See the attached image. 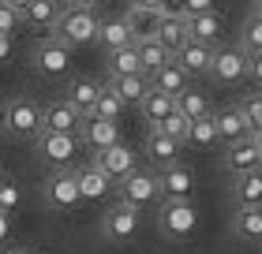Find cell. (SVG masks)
<instances>
[{
	"instance_id": "obj_1",
	"label": "cell",
	"mask_w": 262,
	"mask_h": 254,
	"mask_svg": "<svg viewBox=\"0 0 262 254\" xmlns=\"http://www.w3.org/2000/svg\"><path fill=\"white\" fill-rule=\"evenodd\" d=\"M98 11H90V4H71L64 8L60 22H56V41L75 49V45H86V41H98Z\"/></svg>"
},
{
	"instance_id": "obj_2",
	"label": "cell",
	"mask_w": 262,
	"mask_h": 254,
	"mask_svg": "<svg viewBox=\"0 0 262 254\" xmlns=\"http://www.w3.org/2000/svg\"><path fill=\"white\" fill-rule=\"evenodd\" d=\"M142 228V210L135 205H124V202H113L109 210L101 213V236L109 239V243H127V239H135Z\"/></svg>"
},
{
	"instance_id": "obj_3",
	"label": "cell",
	"mask_w": 262,
	"mask_h": 254,
	"mask_svg": "<svg viewBox=\"0 0 262 254\" xmlns=\"http://www.w3.org/2000/svg\"><path fill=\"white\" fill-rule=\"evenodd\" d=\"M158 228H161V236H169V239H187L199 228V210H195V202H161V210H158Z\"/></svg>"
},
{
	"instance_id": "obj_4",
	"label": "cell",
	"mask_w": 262,
	"mask_h": 254,
	"mask_svg": "<svg viewBox=\"0 0 262 254\" xmlns=\"http://www.w3.org/2000/svg\"><path fill=\"white\" fill-rule=\"evenodd\" d=\"M4 131L11 138H38L41 135V108L34 101H8L4 105Z\"/></svg>"
},
{
	"instance_id": "obj_5",
	"label": "cell",
	"mask_w": 262,
	"mask_h": 254,
	"mask_svg": "<svg viewBox=\"0 0 262 254\" xmlns=\"http://www.w3.org/2000/svg\"><path fill=\"white\" fill-rule=\"evenodd\" d=\"M206 75H213V82H221V86H232V82H240L247 75V56L236 45H213Z\"/></svg>"
},
{
	"instance_id": "obj_6",
	"label": "cell",
	"mask_w": 262,
	"mask_h": 254,
	"mask_svg": "<svg viewBox=\"0 0 262 254\" xmlns=\"http://www.w3.org/2000/svg\"><path fill=\"white\" fill-rule=\"evenodd\" d=\"M116 202H124V205H135V210H142V205H150V202H158V172H146V168H139V172H131L127 179H120L116 183Z\"/></svg>"
},
{
	"instance_id": "obj_7",
	"label": "cell",
	"mask_w": 262,
	"mask_h": 254,
	"mask_svg": "<svg viewBox=\"0 0 262 254\" xmlns=\"http://www.w3.org/2000/svg\"><path fill=\"white\" fill-rule=\"evenodd\" d=\"M94 168L105 172L113 183H120V179H127L131 172H139V153L131 150V146H124V142H116V146L94 153Z\"/></svg>"
},
{
	"instance_id": "obj_8",
	"label": "cell",
	"mask_w": 262,
	"mask_h": 254,
	"mask_svg": "<svg viewBox=\"0 0 262 254\" xmlns=\"http://www.w3.org/2000/svg\"><path fill=\"white\" fill-rule=\"evenodd\" d=\"M191 191H195V176L187 165H169L158 172V195L161 202H191Z\"/></svg>"
},
{
	"instance_id": "obj_9",
	"label": "cell",
	"mask_w": 262,
	"mask_h": 254,
	"mask_svg": "<svg viewBox=\"0 0 262 254\" xmlns=\"http://www.w3.org/2000/svg\"><path fill=\"white\" fill-rule=\"evenodd\" d=\"M41 198L49 210H75V205L82 202L79 198V183H75V172L71 168H64V172H53L49 179H45L41 187Z\"/></svg>"
},
{
	"instance_id": "obj_10",
	"label": "cell",
	"mask_w": 262,
	"mask_h": 254,
	"mask_svg": "<svg viewBox=\"0 0 262 254\" xmlns=\"http://www.w3.org/2000/svg\"><path fill=\"white\" fill-rule=\"evenodd\" d=\"M34 150H38L56 172H64V168L75 161V153H79V135H45L41 131V135L34 138Z\"/></svg>"
},
{
	"instance_id": "obj_11",
	"label": "cell",
	"mask_w": 262,
	"mask_h": 254,
	"mask_svg": "<svg viewBox=\"0 0 262 254\" xmlns=\"http://www.w3.org/2000/svg\"><path fill=\"white\" fill-rule=\"evenodd\" d=\"M82 124H86V120H82L64 98L41 108V131H45V135H79Z\"/></svg>"
},
{
	"instance_id": "obj_12",
	"label": "cell",
	"mask_w": 262,
	"mask_h": 254,
	"mask_svg": "<svg viewBox=\"0 0 262 254\" xmlns=\"http://www.w3.org/2000/svg\"><path fill=\"white\" fill-rule=\"evenodd\" d=\"M158 19H161V4H146V0H139V4H127V8H124V22H127L131 41H135V45L154 38Z\"/></svg>"
},
{
	"instance_id": "obj_13",
	"label": "cell",
	"mask_w": 262,
	"mask_h": 254,
	"mask_svg": "<svg viewBox=\"0 0 262 254\" xmlns=\"http://www.w3.org/2000/svg\"><path fill=\"white\" fill-rule=\"evenodd\" d=\"M221 165L229 168L232 176L258 172V168H262V157H258V146H255V135H247V138H240V142H232V146H225Z\"/></svg>"
},
{
	"instance_id": "obj_14",
	"label": "cell",
	"mask_w": 262,
	"mask_h": 254,
	"mask_svg": "<svg viewBox=\"0 0 262 254\" xmlns=\"http://www.w3.org/2000/svg\"><path fill=\"white\" fill-rule=\"evenodd\" d=\"M34 67H38L41 75H64L71 67V49L60 45L56 38H41L38 49H34Z\"/></svg>"
},
{
	"instance_id": "obj_15",
	"label": "cell",
	"mask_w": 262,
	"mask_h": 254,
	"mask_svg": "<svg viewBox=\"0 0 262 254\" xmlns=\"http://www.w3.org/2000/svg\"><path fill=\"white\" fill-rule=\"evenodd\" d=\"M19 22H30V27H56L64 15V4L56 0H15Z\"/></svg>"
},
{
	"instance_id": "obj_16",
	"label": "cell",
	"mask_w": 262,
	"mask_h": 254,
	"mask_svg": "<svg viewBox=\"0 0 262 254\" xmlns=\"http://www.w3.org/2000/svg\"><path fill=\"white\" fill-rule=\"evenodd\" d=\"M98 94H101V86L94 79H86V75H75V79H68V86H64V101L75 108V112L82 116V120H90V112H94V101H98Z\"/></svg>"
},
{
	"instance_id": "obj_17",
	"label": "cell",
	"mask_w": 262,
	"mask_h": 254,
	"mask_svg": "<svg viewBox=\"0 0 262 254\" xmlns=\"http://www.w3.org/2000/svg\"><path fill=\"white\" fill-rule=\"evenodd\" d=\"M98 45L105 53H120V49H127V45H135L124 15H101L98 19Z\"/></svg>"
},
{
	"instance_id": "obj_18",
	"label": "cell",
	"mask_w": 262,
	"mask_h": 254,
	"mask_svg": "<svg viewBox=\"0 0 262 254\" xmlns=\"http://www.w3.org/2000/svg\"><path fill=\"white\" fill-rule=\"evenodd\" d=\"M213 127H217V142H225V146H232V142H240V138L251 135L247 124H244L240 105H225L221 112H213Z\"/></svg>"
},
{
	"instance_id": "obj_19",
	"label": "cell",
	"mask_w": 262,
	"mask_h": 254,
	"mask_svg": "<svg viewBox=\"0 0 262 254\" xmlns=\"http://www.w3.org/2000/svg\"><path fill=\"white\" fill-rule=\"evenodd\" d=\"M154 41H158L165 53L176 56L187 45V22H184V15H161L158 30H154Z\"/></svg>"
},
{
	"instance_id": "obj_20",
	"label": "cell",
	"mask_w": 262,
	"mask_h": 254,
	"mask_svg": "<svg viewBox=\"0 0 262 254\" xmlns=\"http://www.w3.org/2000/svg\"><path fill=\"white\" fill-rule=\"evenodd\" d=\"M184 22H187V41L213 49V41H217V34H221V15H217V11H202V15H184Z\"/></svg>"
},
{
	"instance_id": "obj_21",
	"label": "cell",
	"mask_w": 262,
	"mask_h": 254,
	"mask_svg": "<svg viewBox=\"0 0 262 254\" xmlns=\"http://www.w3.org/2000/svg\"><path fill=\"white\" fill-rule=\"evenodd\" d=\"M232 202H236V210H255V205H262V168L258 172L232 176Z\"/></svg>"
},
{
	"instance_id": "obj_22",
	"label": "cell",
	"mask_w": 262,
	"mask_h": 254,
	"mask_svg": "<svg viewBox=\"0 0 262 254\" xmlns=\"http://www.w3.org/2000/svg\"><path fill=\"white\" fill-rule=\"evenodd\" d=\"M229 228L244 243H262V205H255V210H232Z\"/></svg>"
},
{
	"instance_id": "obj_23",
	"label": "cell",
	"mask_w": 262,
	"mask_h": 254,
	"mask_svg": "<svg viewBox=\"0 0 262 254\" xmlns=\"http://www.w3.org/2000/svg\"><path fill=\"white\" fill-rule=\"evenodd\" d=\"M79 138L86 142L94 153H101V150H109V146L120 142V127H116V124H101V120H86L82 131H79Z\"/></svg>"
},
{
	"instance_id": "obj_24",
	"label": "cell",
	"mask_w": 262,
	"mask_h": 254,
	"mask_svg": "<svg viewBox=\"0 0 262 254\" xmlns=\"http://www.w3.org/2000/svg\"><path fill=\"white\" fill-rule=\"evenodd\" d=\"M75 183H79V198H86V202H94V198H105L109 191L116 187L105 172H98L94 165H86V168H79L75 172Z\"/></svg>"
},
{
	"instance_id": "obj_25",
	"label": "cell",
	"mask_w": 262,
	"mask_h": 254,
	"mask_svg": "<svg viewBox=\"0 0 262 254\" xmlns=\"http://www.w3.org/2000/svg\"><path fill=\"white\" fill-rule=\"evenodd\" d=\"M210 53H213V49H206V45H195V41H187L184 49L172 56V64L180 67L187 79H191V75H206V71H210Z\"/></svg>"
},
{
	"instance_id": "obj_26",
	"label": "cell",
	"mask_w": 262,
	"mask_h": 254,
	"mask_svg": "<svg viewBox=\"0 0 262 254\" xmlns=\"http://www.w3.org/2000/svg\"><path fill=\"white\" fill-rule=\"evenodd\" d=\"M176 157H180V146H176L172 138H165L161 131H154V127H150V135H146V161H150V165H158V172H161V168L176 165Z\"/></svg>"
},
{
	"instance_id": "obj_27",
	"label": "cell",
	"mask_w": 262,
	"mask_h": 254,
	"mask_svg": "<svg viewBox=\"0 0 262 254\" xmlns=\"http://www.w3.org/2000/svg\"><path fill=\"white\" fill-rule=\"evenodd\" d=\"M105 86H109L116 98L124 101V108H127V105H139L150 94V79L146 75H124V79H109Z\"/></svg>"
},
{
	"instance_id": "obj_28",
	"label": "cell",
	"mask_w": 262,
	"mask_h": 254,
	"mask_svg": "<svg viewBox=\"0 0 262 254\" xmlns=\"http://www.w3.org/2000/svg\"><path fill=\"white\" fill-rule=\"evenodd\" d=\"M150 90H158V94H165V98L176 101L187 90V75L176 64H169V67H161V71H154V75H150Z\"/></svg>"
},
{
	"instance_id": "obj_29",
	"label": "cell",
	"mask_w": 262,
	"mask_h": 254,
	"mask_svg": "<svg viewBox=\"0 0 262 254\" xmlns=\"http://www.w3.org/2000/svg\"><path fill=\"white\" fill-rule=\"evenodd\" d=\"M135 53H139V67H142V75H146V79L154 75V71H161V67L172 64V53H165L154 38H150V41H139Z\"/></svg>"
},
{
	"instance_id": "obj_30",
	"label": "cell",
	"mask_w": 262,
	"mask_h": 254,
	"mask_svg": "<svg viewBox=\"0 0 262 254\" xmlns=\"http://www.w3.org/2000/svg\"><path fill=\"white\" fill-rule=\"evenodd\" d=\"M172 108H176V101H172V98H165V94H158V90H150L146 98L139 101V112L146 116V124H150V127H158L161 120L172 112Z\"/></svg>"
},
{
	"instance_id": "obj_31",
	"label": "cell",
	"mask_w": 262,
	"mask_h": 254,
	"mask_svg": "<svg viewBox=\"0 0 262 254\" xmlns=\"http://www.w3.org/2000/svg\"><path fill=\"white\" fill-rule=\"evenodd\" d=\"M120 116H124V101L116 98V94H113L109 86H101L98 101H94V112H90V120H101V124H116Z\"/></svg>"
},
{
	"instance_id": "obj_32",
	"label": "cell",
	"mask_w": 262,
	"mask_h": 254,
	"mask_svg": "<svg viewBox=\"0 0 262 254\" xmlns=\"http://www.w3.org/2000/svg\"><path fill=\"white\" fill-rule=\"evenodd\" d=\"M213 142H217V127H213V112L202 116V120H191V127H187V142L184 146H195V150H210Z\"/></svg>"
},
{
	"instance_id": "obj_33",
	"label": "cell",
	"mask_w": 262,
	"mask_h": 254,
	"mask_svg": "<svg viewBox=\"0 0 262 254\" xmlns=\"http://www.w3.org/2000/svg\"><path fill=\"white\" fill-rule=\"evenodd\" d=\"M124 75H142L135 45H127L120 53H109V79H124Z\"/></svg>"
},
{
	"instance_id": "obj_34",
	"label": "cell",
	"mask_w": 262,
	"mask_h": 254,
	"mask_svg": "<svg viewBox=\"0 0 262 254\" xmlns=\"http://www.w3.org/2000/svg\"><path fill=\"white\" fill-rule=\"evenodd\" d=\"M244 56H258L262 53V19H255V15H247L244 22H240V45H236Z\"/></svg>"
},
{
	"instance_id": "obj_35",
	"label": "cell",
	"mask_w": 262,
	"mask_h": 254,
	"mask_svg": "<svg viewBox=\"0 0 262 254\" xmlns=\"http://www.w3.org/2000/svg\"><path fill=\"white\" fill-rule=\"evenodd\" d=\"M176 112H180L187 124H191V120H202V116H210V105H206V98H202L199 90H191L187 86L180 98H176Z\"/></svg>"
},
{
	"instance_id": "obj_36",
	"label": "cell",
	"mask_w": 262,
	"mask_h": 254,
	"mask_svg": "<svg viewBox=\"0 0 262 254\" xmlns=\"http://www.w3.org/2000/svg\"><path fill=\"white\" fill-rule=\"evenodd\" d=\"M187 127H191V124H187V120H184V116H180V112L172 108V112L165 116V120H161V124L154 127V131H161L165 138H172L176 146H184V142H187Z\"/></svg>"
},
{
	"instance_id": "obj_37",
	"label": "cell",
	"mask_w": 262,
	"mask_h": 254,
	"mask_svg": "<svg viewBox=\"0 0 262 254\" xmlns=\"http://www.w3.org/2000/svg\"><path fill=\"white\" fill-rule=\"evenodd\" d=\"M240 112H244V124L251 135H262V94H247L240 101Z\"/></svg>"
},
{
	"instance_id": "obj_38",
	"label": "cell",
	"mask_w": 262,
	"mask_h": 254,
	"mask_svg": "<svg viewBox=\"0 0 262 254\" xmlns=\"http://www.w3.org/2000/svg\"><path fill=\"white\" fill-rule=\"evenodd\" d=\"M19 202H23L19 183H15V179H0V213L11 217V213L19 210Z\"/></svg>"
},
{
	"instance_id": "obj_39",
	"label": "cell",
	"mask_w": 262,
	"mask_h": 254,
	"mask_svg": "<svg viewBox=\"0 0 262 254\" xmlns=\"http://www.w3.org/2000/svg\"><path fill=\"white\" fill-rule=\"evenodd\" d=\"M19 27V11H15V0H0V34H8Z\"/></svg>"
},
{
	"instance_id": "obj_40",
	"label": "cell",
	"mask_w": 262,
	"mask_h": 254,
	"mask_svg": "<svg viewBox=\"0 0 262 254\" xmlns=\"http://www.w3.org/2000/svg\"><path fill=\"white\" fill-rule=\"evenodd\" d=\"M184 8V15H202V11H213L210 0H191V4H180Z\"/></svg>"
},
{
	"instance_id": "obj_41",
	"label": "cell",
	"mask_w": 262,
	"mask_h": 254,
	"mask_svg": "<svg viewBox=\"0 0 262 254\" xmlns=\"http://www.w3.org/2000/svg\"><path fill=\"white\" fill-rule=\"evenodd\" d=\"M247 75L262 86V53H258V56H247Z\"/></svg>"
},
{
	"instance_id": "obj_42",
	"label": "cell",
	"mask_w": 262,
	"mask_h": 254,
	"mask_svg": "<svg viewBox=\"0 0 262 254\" xmlns=\"http://www.w3.org/2000/svg\"><path fill=\"white\" fill-rule=\"evenodd\" d=\"M8 232H11V217H4V213H0V243L8 239Z\"/></svg>"
},
{
	"instance_id": "obj_43",
	"label": "cell",
	"mask_w": 262,
	"mask_h": 254,
	"mask_svg": "<svg viewBox=\"0 0 262 254\" xmlns=\"http://www.w3.org/2000/svg\"><path fill=\"white\" fill-rule=\"evenodd\" d=\"M8 56H11V38L0 34V60H8Z\"/></svg>"
},
{
	"instance_id": "obj_44",
	"label": "cell",
	"mask_w": 262,
	"mask_h": 254,
	"mask_svg": "<svg viewBox=\"0 0 262 254\" xmlns=\"http://www.w3.org/2000/svg\"><path fill=\"white\" fill-rule=\"evenodd\" d=\"M251 15H255V19H262V0H255V4H251Z\"/></svg>"
},
{
	"instance_id": "obj_45",
	"label": "cell",
	"mask_w": 262,
	"mask_h": 254,
	"mask_svg": "<svg viewBox=\"0 0 262 254\" xmlns=\"http://www.w3.org/2000/svg\"><path fill=\"white\" fill-rule=\"evenodd\" d=\"M8 254H34V250H23V247H11Z\"/></svg>"
},
{
	"instance_id": "obj_46",
	"label": "cell",
	"mask_w": 262,
	"mask_h": 254,
	"mask_svg": "<svg viewBox=\"0 0 262 254\" xmlns=\"http://www.w3.org/2000/svg\"><path fill=\"white\" fill-rule=\"evenodd\" d=\"M255 146H258V157H262V135H255Z\"/></svg>"
}]
</instances>
